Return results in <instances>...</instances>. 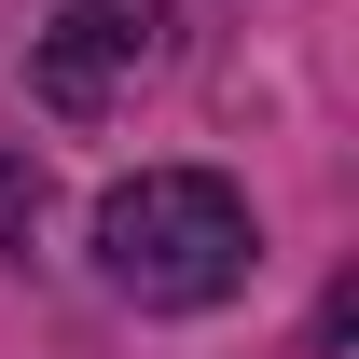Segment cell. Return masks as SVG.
<instances>
[{
    "instance_id": "2",
    "label": "cell",
    "mask_w": 359,
    "mask_h": 359,
    "mask_svg": "<svg viewBox=\"0 0 359 359\" xmlns=\"http://www.w3.org/2000/svg\"><path fill=\"white\" fill-rule=\"evenodd\" d=\"M166 0H69L42 42H28V111H55V125H111L152 69H166Z\"/></svg>"
},
{
    "instance_id": "1",
    "label": "cell",
    "mask_w": 359,
    "mask_h": 359,
    "mask_svg": "<svg viewBox=\"0 0 359 359\" xmlns=\"http://www.w3.org/2000/svg\"><path fill=\"white\" fill-rule=\"evenodd\" d=\"M97 290L138 318H208L249 290V263H263V222H249V194H235L222 166H138L97 194Z\"/></svg>"
}]
</instances>
